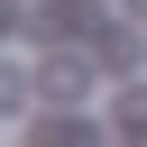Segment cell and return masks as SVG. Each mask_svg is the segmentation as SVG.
I'll list each match as a JSON object with an SVG mask.
<instances>
[{
	"mask_svg": "<svg viewBox=\"0 0 147 147\" xmlns=\"http://www.w3.org/2000/svg\"><path fill=\"white\" fill-rule=\"evenodd\" d=\"M37 92H46V101H83V92H92V64H83V55H46V64H37Z\"/></svg>",
	"mask_w": 147,
	"mask_h": 147,
	"instance_id": "obj_1",
	"label": "cell"
},
{
	"mask_svg": "<svg viewBox=\"0 0 147 147\" xmlns=\"http://www.w3.org/2000/svg\"><path fill=\"white\" fill-rule=\"evenodd\" d=\"M92 28V0H46L37 9V37H83Z\"/></svg>",
	"mask_w": 147,
	"mask_h": 147,
	"instance_id": "obj_2",
	"label": "cell"
},
{
	"mask_svg": "<svg viewBox=\"0 0 147 147\" xmlns=\"http://www.w3.org/2000/svg\"><path fill=\"white\" fill-rule=\"evenodd\" d=\"M119 138L147 147V92H119Z\"/></svg>",
	"mask_w": 147,
	"mask_h": 147,
	"instance_id": "obj_3",
	"label": "cell"
},
{
	"mask_svg": "<svg viewBox=\"0 0 147 147\" xmlns=\"http://www.w3.org/2000/svg\"><path fill=\"white\" fill-rule=\"evenodd\" d=\"M37 147H101V138H92L83 119H46V129H37Z\"/></svg>",
	"mask_w": 147,
	"mask_h": 147,
	"instance_id": "obj_4",
	"label": "cell"
},
{
	"mask_svg": "<svg viewBox=\"0 0 147 147\" xmlns=\"http://www.w3.org/2000/svg\"><path fill=\"white\" fill-rule=\"evenodd\" d=\"M18 110H28V74H18V64H0V119H18Z\"/></svg>",
	"mask_w": 147,
	"mask_h": 147,
	"instance_id": "obj_5",
	"label": "cell"
},
{
	"mask_svg": "<svg viewBox=\"0 0 147 147\" xmlns=\"http://www.w3.org/2000/svg\"><path fill=\"white\" fill-rule=\"evenodd\" d=\"M101 64H138V37L129 28H101Z\"/></svg>",
	"mask_w": 147,
	"mask_h": 147,
	"instance_id": "obj_6",
	"label": "cell"
},
{
	"mask_svg": "<svg viewBox=\"0 0 147 147\" xmlns=\"http://www.w3.org/2000/svg\"><path fill=\"white\" fill-rule=\"evenodd\" d=\"M9 18H18V9H9V0H0V37H9Z\"/></svg>",
	"mask_w": 147,
	"mask_h": 147,
	"instance_id": "obj_7",
	"label": "cell"
}]
</instances>
